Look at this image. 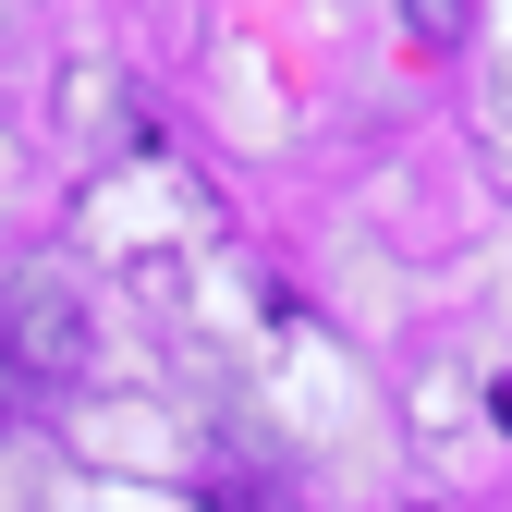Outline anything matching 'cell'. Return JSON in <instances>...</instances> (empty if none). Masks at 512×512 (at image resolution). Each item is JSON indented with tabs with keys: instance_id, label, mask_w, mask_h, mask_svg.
Returning a JSON list of instances; mask_svg holds the SVG:
<instances>
[{
	"instance_id": "7a4b0ae2",
	"label": "cell",
	"mask_w": 512,
	"mask_h": 512,
	"mask_svg": "<svg viewBox=\"0 0 512 512\" xmlns=\"http://www.w3.org/2000/svg\"><path fill=\"white\" fill-rule=\"evenodd\" d=\"M488 415H500V427H512V378H500V391H488Z\"/></svg>"
},
{
	"instance_id": "6da1fadb",
	"label": "cell",
	"mask_w": 512,
	"mask_h": 512,
	"mask_svg": "<svg viewBox=\"0 0 512 512\" xmlns=\"http://www.w3.org/2000/svg\"><path fill=\"white\" fill-rule=\"evenodd\" d=\"M74 378H86V305H74V281L61 269L0 281V415L74 403Z\"/></svg>"
}]
</instances>
